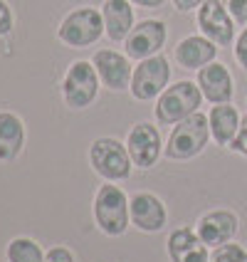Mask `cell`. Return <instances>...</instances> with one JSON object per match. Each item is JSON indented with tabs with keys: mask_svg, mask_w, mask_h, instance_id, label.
<instances>
[{
	"mask_svg": "<svg viewBox=\"0 0 247 262\" xmlns=\"http://www.w3.org/2000/svg\"><path fill=\"white\" fill-rule=\"evenodd\" d=\"M210 136H213L210 134V119L200 114V112H193L190 117L178 121V126L173 129L171 139H168L166 154H168V159L175 161L193 159L205 148Z\"/></svg>",
	"mask_w": 247,
	"mask_h": 262,
	"instance_id": "6da1fadb",
	"label": "cell"
},
{
	"mask_svg": "<svg viewBox=\"0 0 247 262\" xmlns=\"http://www.w3.org/2000/svg\"><path fill=\"white\" fill-rule=\"evenodd\" d=\"M203 102V92L193 82H178L161 94L156 104V119L161 124H178L190 117Z\"/></svg>",
	"mask_w": 247,
	"mask_h": 262,
	"instance_id": "7a4b0ae2",
	"label": "cell"
},
{
	"mask_svg": "<svg viewBox=\"0 0 247 262\" xmlns=\"http://www.w3.org/2000/svg\"><path fill=\"white\" fill-rule=\"evenodd\" d=\"M89 161L94 166V171L104 176L106 181H121L129 178L131 173V154L124 144H119L117 139H97L89 148Z\"/></svg>",
	"mask_w": 247,
	"mask_h": 262,
	"instance_id": "3957f363",
	"label": "cell"
},
{
	"mask_svg": "<svg viewBox=\"0 0 247 262\" xmlns=\"http://www.w3.org/2000/svg\"><path fill=\"white\" fill-rule=\"evenodd\" d=\"M106 30L104 25V15L94 8H79L70 13L62 25H59V40L70 47H87V45L97 42Z\"/></svg>",
	"mask_w": 247,
	"mask_h": 262,
	"instance_id": "277c9868",
	"label": "cell"
},
{
	"mask_svg": "<svg viewBox=\"0 0 247 262\" xmlns=\"http://www.w3.org/2000/svg\"><path fill=\"white\" fill-rule=\"evenodd\" d=\"M129 203L126 195L117 188V186H102L94 201V218L97 225L102 228L106 235H121L129 225Z\"/></svg>",
	"mask_w": 247,
	"mask_h": 262,
	"instance_id": "5b68a950",
	"label": "cell"
},
{
	"mask_svg": "<svg viewBox=\"0 0 247 262\" xmlns=\"http://www.w3.org/2000/svg\"><path fill=\"white\" fill-rule=\"evenodd\" d=\"M97 92H99V74L97 67L89 64V62H74L70 67V72L64 77V84H62V94H64V102L72 109H84L97 99Z\"/></svg>",
	"mask_w": 247,
	"mask_h": 262,
	"instance_id": "8992f818",
	"label": "cell"
},
{
	"mask_svg": "<svg viewBox=\"0 0 247 262\" xmlns=\"http://www.w3.org/2000/svg\"><path fill=\"white\" fill-rule=\"evenodd\" d=\"M168 77H171V67L166 57L153 55V57L141 59V64L133 70V77H131V94L141 102H148L166 89Z\"/></svg>",
	"mask_w": 247,
	"mask_h": 262,
	"instance_id": "52a82bcc",
	"label": "cell"
},
{
	"mask_svg": "<svg viewBox=\"0 0 247 262\" xmlns=\"http://www.w3.org/2000/svg\"><path fill=\"white\" fill-rule=\"evenodd\" d=\"M198 25L208 40L220 47H228L235 40V20L222 5V0H205L198 13Z\"/></svg>",
	"mask_w": 247,
	"mask_h": 262,
	"instance_id": "ba28073f",
	"label": "cell"
},
{
	"mask_svg": "<svg viewBox=\"0 0 247 262\" xmlns=\"http://www.w3.org/2000/svg\"><path fill=\"white\" fill-rule=\"evenodd\" d=\"M166 42V25L161 20H144L126 37V55L133 59L153 57Z\"/></svg>",
	"mask_w": 247,
	"mask_h": 262,
	"instance_id": "9c48e42d",
	"label": "cell"
},
{
	"mask_svg": "<svg viewBox=\"0 0 247 262\" xmlns=\"http://www.w3.org/2000/svg\"><path fill=\"white\" fill-rule=\"evenodd\" d=\"M129 154L133 166L151 168L161 156V136L151 124H136L129 134Z\"/></svg>",
	"mask_w": 247,
	"mask_h": 262,
	"instance_id": "30bf717a",
	"label": "cell"
},
{
	"mask_svg": "<svg viewBox=\"0 0 247 262\" xmlns=\"http://www.w3.org/2000/svg\"><path fill=\"white\" fill-rule=\"evenodd\" d=\"M92 64L97 67V74H99V79H102L104 84L109 89H121L131 87V67H129V59L124 57V55H119L114 50H99L94 59H92Z\"/></svg>",
	"mask_w": 247,
	"mask_h": 262,
	"instance_id": "8fae6325",
	"label": "cell"
},
{
	"mask_svg": "<svg viewBox=\"0 0 247 262\" xmlns=\"http://www.w3.org/2000/svg\"><path fill=\"white\" fill-rule=\"evenodd\" d=\"M129 213H131V223L144 230V233H156L166 225V208L153 193H139L133 195L129 203Z\"/></svg>",
	"mask_w": 247,
	"mask_h": 262,
	"instance_id": "7c38bea8",
	"label": "cell"
},
{
	"mask_svg": "<svg viewBox=\"0 0 247 262\" xmlns=\"http://www.w3.org/2000/svg\"><path fill=\"white\" fill-rule=\"evenodd\" d=\"M198 87L205 99L213 104H228L233 99V77L220 62H210L198 72Z\"/></svg>",
	"mask_w": 247,
	"mask_h": 262,
	"instance_id": "4fadbf2b",
	"label": "cell"
},
{
	"mask_svg": "<svg viewBox=\"0 0 247 262\" xmlns=\"http://www.w3.org/2000/svg\"><path fill=\"white\" fill-rule=\"evenodd\" d=\"M235 233H237V218L228 210H215V213H208L198 220V237L208 248L230 243Z\"/></svg>",
	"mask_w": 247,
	"mask_h": 262,
	"instance_id": "5bb4252c",
	"label": "cell"
},
{
	"mask_svg": "<svg viewBox=\"0 0 247 262\" xmlns=\"http://www.w3.org/2000/svg\"><path fill=\"white\" fill-rule=\"evenodd\" d=\"M218 47L208 37H186L183 42L175 47V59L178 64H183L186 70H203L205 64L215 62Z\"/></svg>",
	"mask_w": 247,
	"mask_h": 262,
	"instance_id": "9a60e30c",
	"label": "cell"
},
{
	"mask_svg": "<svg viewBox=\"0 0 247 262\" xmlns=\"http://www.w3.org/2000/svg\"><path fill=\"white\" fill-rule=\"evenodd\" d=\"M168 255L173 262H208L205 243L188 228H181L168 240Z\"/></svg>",
	"mask_w": 247,
	"mask_h": 262,
	"instance_id": "2e32d148",
	"label": "cell"
},
{
	"mask_svg": "<svg viewBox=\"0 0 247 262\" xmlns=\"http://www.w3.org/2000/svg\"><path fill=\"white\" fill-rule=\"evenodd\" d=\"M104 25H106V35L121 42L129 37V32L133 30V10H131L129 0H106L104 3Z\"/></svg>",
	"mask_w": 247,
	"mask_h": 262,
	"instance_id": "e0dca14e",
	"label": "cell"
},
{
	"mask_svg": "<svg viewBox=\"0 0 247 262\" xmlns=\"http://www.w3.org/2000/svg\"><path fill=\"white\" fill-rule=\"evenodd\" d=\"M25 144V126L20 117L0 112V161H13Z\"/></svg>",
	"mask_w": 247,
	"mask_h": 262,
	"instance_id": "ac0fdd59",
	"label": "cell"
},
{
	"mask_svg": "<svg viewBox=\"0 0 247 262\" xmlns=\"http://www.w3.org/2000/svg\"><path fill=\"white\" fill-rule=\"evenodd\" d=\"M210 134L220 146H230L235 139V134L240 129V117L237 109L230 104H218L210 109Z\"/></svg>",
	"mask_w": 247,
	"mask_h": 262,
	"instance_id": "d6986e66",
	"label": "cell"
},
{
	"mask_svg": "<svg viewBox=\"0 0 247 262\" xmlns=\"http://www.w3.org/2000/svg\"><path fill=\"white\" fill-rule=\"evenodd\" d=\"M8 260L10 262H42V250L35 240H28V237H17L10 243L8 248Z\"/></svg>",
	"mask_w": 247,
	"mask_h": 262,
	"instance_id": "ffe728a7",
	"label": "cell"
},
{
	"mask_svg": "<svg viewBox=\"0 0 247 262\" xmlns=\"http://www.w3.org/2000/svg\"><path fill=\"white\" fill-rule=\"evenodd\" d=\"M208 262H247V250L242 245H220Z\"/></svg>",
	"mask_w": 247,
	"mask_h": 262,
	"instance_id": "44dd1931",
	"label": "cell"
},
{
	"mask_svg": "<svg viewBox=\"0 0 247 262\" xmlns=\"http://www.w3.org/2000/svg\"><path fill=\"white\" fill-rule=\"evenodd\" d=\"M222 5L228 8L237 25H247V0H222Z\"/></svg>",
	"mask_w": 247,
	"mask_h": 262,
	"instance_id": "7402d4cb",
	"label": "cell"
},
{
	"mask_svg": "<svg viewBox=\"0 0 247 262\" xmlns=\"http://www.w3.org/2000/svg\"><path fill=\"white\" fill-rule=\"evenodd\" d=\"M230 148L237 151V154H242V156H247V114L240 119V129H237V134H235Z\"/></svg>",
	"mask_w": 247,
	"mask_h": 262,
	"instance_id": "603a6c76",
	"label": "cell"
},
{
	"mask_svg": "<svg viewBox=\"0 0 247 262\" xmlns=\"http://www.w3.org/2000/svg\"><path fill=\"white\" fill-rule=\"evenodd\" d=\"M13 30V13L5 0H0V35H8Z\"/></svg>",
	"mask_w": 247,
	"mask_h": 262,
	"instance_id": "cb8c5ba5",
	"label": "cell"
},
{
	"mask_svg": "<svg viewBox=\"0 0 247 262\" xmlns=\"http://www.w3.org/2000/svg\"><path fill=\"white\" fill-rule=\"evenodd\" d=\"M235 57H237V62L247 70V28L242 30V35H240L237 42H235Z\"/></svg>",
	"mask_w": 247,
	"mask_h": 262,
	"instance_id": "d4e9b609",
	"label": "cell"
},
{
	"mask_svg": "<svg viewBox=\"0 0 247 262\" xmlns=\"http://www.w3.org/2000/svg\"><path fill=\"white\" fill-rule=\"evenodd\" d=\"M44 262H74L72 252L64 248H52L50 252H47V260Z\"/></svg>",
	"mask_w": 247,
	"mask_h": 262,
	"instance_id": "484cf974",
	"label": "cell"
},
{
	"mask_svg": "<svg viewBox=\"0 0 247 262\" xmlns=\"http://www.w3.org/2000/svg\"><path fill=\"white\" fill-rule=\"evenodd\" d=\"M205 0H173V5L178 10H193V8H198V5H203Z\"/></svg>",
	"mask_w": 247,
	"mask_h": 262,
	"instance_id": "4316f807",
	"label": "cell"
},
{
	"mask_svg": "<svg viewBox=\"0 0 247 262\" xmlns=\"http://www.w3.org/2000/svg\"><path fill=\"white\" fill-rule=\"evenodd\" d=\"M131 3H136V5H144V8H159V5H163L166 0H131Z\"/></svg>",
	"mask_w": 247,
	"mask_h": 262,
	"instance_id": "83f0119b",
	"label": "cell"
}]
</instances>
